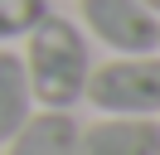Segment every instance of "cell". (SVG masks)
Listing matches in <instances>:
<instances>
[{
  "instance_id": "6da1fadb",
  "label": "cell",
  "mask_w": 160,
  "mask_h": 155,
  "mask_svg": "<svg viewBox=\"0 0 160 155\" xmlns=\"http://www.w3.org/2000/svg\"><path fill=\"white\" fill-rule=\"evenodd\" d=\"M29 48H24V78L39 107L68 112L82 102L88 92V73H92V53H88V34L63 15H44L29 29Z\"/></svg>"
},
{
  "instance_id": "7a4b0ae2",
  "label": "cell",
  "mask_w": 160,
  "mask_h": 155,
  "mask_svg": "<svg viewBox=\"0 0 160 155\" xmlns=\"http://www.w3.org/2000/svg\"><path fill=\"white\" fill-rule=\"evenodd\" d=\"M107 116H160V53H117L88 73V92Z\"/></svg>"
},
{
  "instance_id": "3957f363",
  "label": "cell",
  "mask_w": 160,
  "mask_h": 155,
  "mask_svg": "<svg viewBox=\"0 0 160 155\" xmlns=\"http://www.w3.org/2000/svg\"><path fill=\"white\" fill-rule=\"evenodd\" d=\"M82 24L112 53H155L160 48V15L141 0H82Z\"/></svg>"
},
{
  "instance_id": "277c9868",
  "label": "cell",
  "mask_w": 160,
  "mask_h": 155,
  "mask_svg": "<svg viewBox=\"0 0 160 155\" xmlns=\"http://www.w3.org/2000/svg\"><path fill=\"white\" fill-rule=\"evenodd\" d=\"M78 155H160V121L150 116H112L78 131Z\"/></svg>"
},
{
  "instance_id": "5b68a950",
  "label": "cell",
  "mask_w": 160,
  "mask_h": 155,
  "mask_svg": "<svg viewBox=\"0 0 160 155\" xmlns=\"http://www.w3.org/2000/svg\"><path fill=\"white\" fill-rule=\"evenodd\" d=\"M78 131L73 112H29V121L5 141V155H78Z\"/></svg>"
},
{
  "instance_id": "8992f818",
  "label": "cell",
  "mask_w": 160,
  "mask_h": 155,
  "mask_svg": "<svg viewBox=\"0 0 160 155\" xmlns=\"http://www.w3.org/2000/svg\"><path fill=\"white\" fill-rule=\"evenodd\" d=\"M29 112H34V92L24 78V58L0 48V145L29 121Z\"/></svg>"
},
{
  "instance_id": "52a82bcc",
  "label": "cell",
  "mask_w": 160,
  "mask_h": 155,
  "mask_svg": "<svg viewBox=\"0 0 160 155\" xmlns=\"http://www.w3.org/2000/svg\"><path fill=\"white\" fill-rule=\"evenodd\" d=\"M44 15H49V0H0V44L24 39Z\"/></svg>"
},
{
  "instance_id": "ba28073f",
  "label": "cell",
  "mask_w": 160,
  "mask_h": 155,
  "mask_svg": "<svg viewBox=\"0 0 160 155\" xmlns=\"http://www.w3.org/2000/svg\"><path fill=\"white\" fill-rule=\"evenodd\" d=\"M141 5H146V10H150V15H160V0H141Z\"/></svg>"
}]
</instances>
